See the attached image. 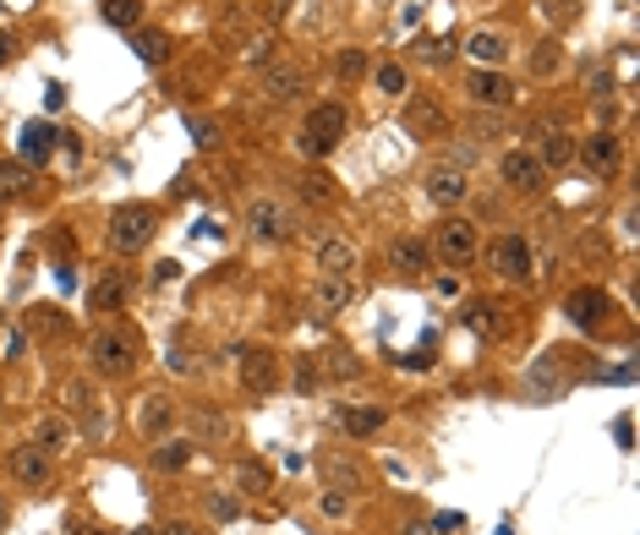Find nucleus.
Returning <instances> with one entry per match:
<instances>
[{"mask_svg": "<svg viewBox=\"0 0 640 535\" xmlns=\"http://www.w3.org/2000/svg\"><path fill=\"white\" fill-rule=\"evenodd\" d=\"M110 252L116 257H137V252H148V241L159 235V208L154 203H121L116 214H110Z\"/></svg>", "mask_w": 640, "mask_h": 535, "instance_id": "nucleus-1", "label": "nucleus"}, {"mask_svg": "<svg viewBox=\"0 0 640 535\" xmlns=\"http://www.w3.org/2000/svg\"><path fill=\"white\" fill-rule=\"evenodd\" d=\"M346 126H351V115H346L340 99L312 105V110H306V126H301V154H306V159H329V154L346 143Z\"/></svg>", "mask_w": 640, "mask_h": 535, "instance_id": "nucleus-2", "label": "nucleus"}, {"mask_svg": "<svg viewBox=\"0 0 640 535\" xmlns=\"http://www.w3.org/2000/svg\"><path fill=\"white\" fill-rule=\"evenodd\" d=\"M88 366L99 377H126L137 366V333L132 328H99L88 339Z\"/></svg>", "mask_w": 640, "mask_h": 535, "instance_id": "nucleus-3", "label": "nucleus"}, {"mask_svg": "<svg viewBox=\"0 0 640 535\" xmlns=\"http://www.w3.org/2000/svg\"><path fill=\"white\" fill-rule=\"evenodd\" d=\"M487 268H493L504 284H531V279H536L531 241H526V235H515V230L493 235V241H487Z\"/></svg>", "mask_w": 640, "mask_h": 535, "instance_id": "nucleus-4", "label": "nucleus"}, {"mask_svg": "<svg viewBox=\"0 0 640 535\" xmlns=\"http://www.w3.org/2000/svg\"><path fill=\"white\" fill-rule=\"evenodd\" d=\"M476 252H482L476 224H471V219H460V214H449V219L438 224V235H433V257H444L449 268H471V263H476Z\"/></svg>", "mask_w": 640, "mask_h": 535, "instance_id": "nucleus-5", "label": "nucleus"}, {"mask_svg": "<svg viewBox=\"0 0 640 535\" xmlns=\"http://www.w3.org/2000/svg\"><path fill=\"white\" fill-rule=\"evenodd\" d=\"M246 235L252 241H290L295 235V214L279 197H252L246 203Z\"/></svg>", "mask_w": 640, "mask_h": 535, "instance_id": "nucleus-6", "label": "nucleus"}, {"mask_svg": "<svg viewBox=\"0 0 640 535\" xmlns=\"http://www.w3.org/2000/svg\"><path fill=\"white\" fill-rule=\"evenodd\" d=\"M564 317H569L580 333H602V328H607V317H613V295H607L602 284H580V290H569Z\"/></svg>", "mask_w": 640, "mask_h": 535, "instance_id": "nucleus-7", "label": "nucleus"}, {"mask_svg": "<svg viewBox=\"0 0 640 535\" xmlns=\"http://www.w3.org/2000/svg\"><path fill=\"white\" fill-rule=\"evenodd\" d=\"M498 175H504V186L520 192V197H536V192L547 186V170H542V159H536L531 148H509V154L498 159Z\"/></svg>", "mask_w": 640, "mask_h": 535, "instance_id": "nucleus-8", "label": "nucleus"}, {"mask_svg": "<svg viewBox=\"0 0 640 535\" xmlns=\"http://www.w3.org/2000/svg\"><path fill=\"white\" fill-rule=\"evenodd\" d=\"M236 372H241V388H252V393H274L279 388V355L268 344H246Z\"/></svg>", "mask_w": 640, "mask_h": 535, "instance_id": "nucleus-9", "label": "nucleus"}, {"mask_svg": "<svg viewBox=\"0 0 640 535\" xmlns=\"http://www.w3.org/2000/svg\"><path fill=\"white\" fill-rule=\"evenodd\" d=\"M466 94H471V105H487V110H509L515 105V83L504 72H493V66H471L466 72Z\"/></svg>", "mask_w": 640, "mask_h": 535, "instance_id": "nucleus-10", "label": "nucleus"}, {"mask_svg": "<svg viewBox=\"0 0 640 535\" xmlns=\"http://www.w3.org/2000/svg\"><path fill=\"white\" fill-rule=\"evenodd\" d=\"M7 470H12V481L17 486H34V491H45L50 486V453L45 448H34V442H17L12 453H7Z\"/></svg>", "mask_w": 640, "mask_h": 535, "instance_id": "nucleus-11", "label": "nucleus"}, {"mask_svg": "<svg viewBox=\"0 0 640 535\" xmlns=\"http://www.w3.org/2000/svg\"><path fill=\"white\" fill-rule=\"evenodd\" d=\"M422 192H427V203H438V208H460V203L471 197V181H466V170H455V165H438V170H427Z\"/></svg>", "mask_w": 640, "mask_h": 535, "instance_id": "nucleus-12", "label": "nucleus"}, {"mask_svg": "<svg viewBox=\"0 0 640 535\" xmlns=\"http://www.w3.org/2000/svg\"><path fill=\"white\" fill-rule=\"evenodd\" d=\"M575 159H580L591 175H613V170H618V159H624V148H618V137H613V132H591L585 143H575Z\"/></svg>", "mask_w": 640, "mask_h": 535, "instance_id": "nucleus-13", "label": "nucleus"}, {"mask_svg": "<svg viewBox=\"0 0 640 535\" xmlns=\"http://www.w3.org/2000/svg\"><path fill=\"white\" fill-rule=\"evenodd\" d=\"M406 132L422 137V143H427V137H449V110H444L438 99H411V105H406Z\"/></svg>", "mask_w": 640, "mask_h": 535, "instance_id": "nucleus-14", "label": "nucleus"}, {"mask_svg": "<svg viewBox=\"0 0 640 535\" xmlns=\"http://www.w3.org/2000/svg\"><path fill=\"white\" fill-rule=\"evenodd\" d=\"M427 263H433V246H427L422 235H395V241H389V268H395L400 279L427 273Z\"/></svg>", "mask_w": 640, "mask_h": 535, "instance_id": "nucleus-15", "label": "nucleus"}, {"mask_svg": "<svg viewBox=\"0 0 640 535\" xmlns=\"http://www.w3.org/2000/svg\"><path fill=\"white\" fill-rule=\"evenodd\" d=\"M536 159H542V170H564L575 159V137L558 121H542L536 126Z\"/></svg>", "mask_w": 640, "mask_h": 535, "instance_id": "nucleus-16", "label": "nucleus"}, {"mask_svg": "<svg viewBox=\"0 0 640 535\" xmlns=\"http://www.w3.org/2000/svg\"><path fill=\"white\" fill-rule=\"evenodd\" d=\"M126 301H132V273H126V268L99 273L94 290H88V306H94V312H121Z\"/></svg>", "mask_w": 640, "mask_h": 535, "instance_id": "nucleus-17", "label": "nucleus"}, {"mask_svg": "<svg viewBox=\"0 0 640 535\" xmlns=\"http://www.w3.org/2000/svg\"><path fill=\"white\" fill-rule=\"evenodd\" d=\"M317 273L324 279H351L357 273V246L329 235V241H317Z\"/></svg>", "mask_w": 640, "mask_h": 535, "instance_id": "nucleus-18", "label": "nucleus"}, {"mask_svg": "<svg viewBox=\"0 0 640 535\" xmlns=\"http://www.w3.org/2000/svg\"><path fill=\"white\" fill-rule=\"evenodd\" d=\"M17 148H23V165H45V159L61 148V132H56L50 121H28L23 137H17Z\"/></svg>", "mask_w": 640, "mask_h": 535, "instance_id": "nucleus-19", "label": "nucleus"}, {"mask_svg": "<svg viewBox=\"0 0 640 535\" xmlns=\"http://www.w3.org/2000/svg\"><path fill=\"white\" fill-rule=\"evenodd\" d=\"M569 355L575 350H542V361L531 366V393H553V388H564V366H569Z\"/></svg>", "mask_w": 640, "mask_h": 535, "instance_id": "nucleus-20", "label": "nucleus"}, {"mask_svg": "<svg viewBox=\"0 0 640 535\" xmlns=\"http://www.w3.org/2000/svg\"><path fill=\"white\" fill-rule=\"evenodd\" d=\"M466 56H471V61H482V66H493V72H498V66H504V61H509V39H504V34H493V28H476V34H471V39H466Z\"/></svg>", "mask_w": 640, "mask_h": 535, "instance_id": "nucleus-21", "label": "nucleus"}, {"mask_svg": "<svg viewBox=\"0 0 640 535\" xmlns=\"http://www.w3.org/2000/svg\"><path fill=\"white\" fill-rule=\"evenodd\" d=\"M34 192V170L23 159H0V208L7 203H23Z\"/></svg>", "mask_w": 640, "mask_h": 535, "instance_id": "nucleus-22", "label": "nucleus"}, {"mask_svg": "<svg viewBox=\"0 0 640 535\" xmlns=\"http://www.w3.org/2000/svg\"><path fill=\"white\" fill-rule=\"evenodd\" d=\"M346 306H351V279H317V290H312L317 317H340Z\"/></svg>", "mask_w": 640, "mask_h": 535, "instance_id": "nucleus-23", "label": "nucleus"}, {"mask_svg": "<svg viewBox=\"0 0 640 535\" xmlns=\"http://www.w3.org/2000/svg\"><path fill=\"white\" fill-rule=\"evenodd\" d=\"M263 94H268V105H290L301 94V66H268L263 72Z\"/></svg>", "mask_w": 640, "mask_h": 535, "instance_id": "nucleus-24", "label": "nucleus"}, {"mask_svg": "<svg viewBox=\"0 0 640 535\" xmlns=\"http://www.w3.org/2000/svg\"><path fill=\"white\" fill-rule=\"evenodd\" d=\"M67 399H72V410L83 415V431H88V437H99V431H105V421H99V399H94V388H88V382H72V388H67Z\"/></svg>", "mask_w": 640, "mask_h": 535, "instance_id": "nucleus-25", "label": "nucleus"}, {"mask_svg": "<svg viewBox=\"0 0 640 535\" xmlns=\"http://www.w3.org/2000/svg\"><path fill=\"white\" fill-rule=\"evenodd\" d=\"M132 50H137V61H148V66L170 61V39H165L159 28H132Z\"/></svg>", "mask_w": 640, "mask_h": 535, "instance_id": "nucleus-26", "label": "nucleus"}, {"mask_svg": "<svg viewBox=\"0 0 640 535\" xmlns=\"http://www.w3.org/2000/svg\"><path fill=\"white\" fill-rule=\"evenodd\" d=\"M170 421H176L170 399H165V393H148V399H143V431H148V437L159 442V437L170 431Z\"/></svg>", "mask_w": 640, "mask_h": 535, "instance_id": "nucleus-27", "label": "nucleus"}, {"mask_svg": "<svg viewBox=\"0 0 640 535\" xmlns=\"http://www.w3.org/2000/svg\"><path fill=\"white\" fill-rule=\"evenodd\" d=\"M335 421H340L351 437H373V431H384V410H335Z\"/></svg>", "mask_w": 640, "mask_h": 535, "instance_id": "nucleus-28", "label": "nucleus"}, {"mask_svg": "<svg viewBox=\"0 0 640 535\" xmlns=\"http://www.w3.org/2000/svg\"><path fill=\"white\" fill-rule=\"evenodd\" d=\"M105 23L110 28H143V0H105Z\"/></svg>", "mask_w": 640, "mask_h": 535, "instance_id": "nucleus-29", "label": "nucleus"}, {"mask_svg": "<svg viewBox=\"0 0 640 535\" xmlns=\"http://www.w3.org/2000/svg\"><path fill=\"white\" fill-rule=\"evenodd\" d=\"M67 437H72V426H67L61 415H50V421H39V426H34V448H45V453H61V448H67Z\"/></svg>", "mask_w": 640, "mask_h": 535, "instance_id": "nucleus-30", "label": "nucleus"}, {"mask_svg": "<svg viewBox=\"0 0 640 535\" xmlns=\"http://www.w3.org/2000/svg\"><path fill=\"white\" fill-rule=\"evenodd\" d=\"M324 475H329V486H340V481H346L351 491L362 486V464H357V459H340V453H335V459H324Z\"/></svg>", "mask_w": 640, "mask_h": 535, "instance_id": "nucleus-31", "label": "nucleus"}, {"mask_svg": "<svg viewBox=\"0 0 640 535\" xmlns=\"http://www.w3.org/2000/svg\"><path fill=\"white\" fill-rule=\"evenodd\" d=\"M295 192H301L306 203H317V208H324V203H335V186H329L324 175H301V181H295Z\"/></svg>", "mask_w": 640, "mask_h": 535, "instance_id": "nucleus-32", "label": "nucleus"}, {"mask_svg": "<svg viewBox=\"0 0 640 535\" xmlns=\"http://www.w3.org/2000/svg\"><path fill=\"white\" fill-rule=\"evenodd\" d=\"M493 312H498V306H487V301H471V306L460 312V323H466V328H476V333H493V328H498V323H493Z\"/></svg>", "mask_w": 640, "mask_h": 535, "instance_id": "nucleus-33", "label": "nucleus"}, {"mask_svg": "<svg viewBox=\"0 0 640 535\" xmlns=\"http://www.w3.org/2000/svg\"><path fill=\"white\" fill-rule=\"evenodd\" d=\"M373 83H378L384 94H406V66H400V61H384V66L373 72Z\"/></svg>", "mask_w": 640, "mask_h": 535, "instance_id": "nucleus-34", "label": "nucleus"}, {"mask_svg": "<svg viewBox=\"0 0 640 535\" xmlns=\"http://www.w3.org/2000/svg\"><path fill=\"white\" fill-rule=\"evenodd\" d=\"M236 486L252 497V491H268V464H241L236 470Z\"/></svg>", "mask_w": 640, "mask_h": 535, "instance_id": "nucleus-35", "label": "nucleus"}, {"mask_svg": "<svg viewBox=\"0 0 640 535\" xmlns=\"http://www.w3.org/2000/svg\"><path fill=\"white\" fill-rule=\"evenodd\" d=\"M192 459V442H170V448H154V464L159 470H181Z\"/></svg>", "mask_w": 640, "mask_h": 535, "instance_id": "nucleus-36", "label": "nucleus"}, {"mask_svg": "<svg viewBox=\"0 0 640 535\" xmlns=\"http://www.w3.org/2000/svg\"><path fill=\"white\" fill-rule=\"evenodd\" d=\"M335 72H340L346 83H357V77H367V56H362V50H346V56L335 61Z\"/></svg>", "mask_w": 640, "mask_h": 535, "instance_id": "nucleus-37", "label": "nucleus"}, {"mask_svg": "<svg viewBox=\"0 0 640 535\" xmlns=\"http://www.w3.org/2000/svg\"><path fill=\"white\" fill-rule=\"evenodd\" d=\"M186 132H192V143H197V148H219V121H197V115H192V121H186Z\"/></svg>", "mask_w": 640, "mask_h": 535, "instance_id": "nucleus-38", "label": "nucleus"}, {"mask_svg": "<svg viewBox=\"0 0 640 535\" xmlns=\"http://www.w3.org/2000/svg\"><path fill=\"white\" fill-rule=\"evenodd\" d=\"M542 17L547 23H575V0H542Z\"/></svg>", "mask_w": 640, "mask_h": 535, "instance_id": "nucleus-39", "label": "nucleus"}, {"mask_svg": "<svg viewBox=\"0 0 640 535\" xmlns=\"http://www.w3.org/2000/svg\"><path fill=\"white\" fill-rule=\"evenodd\" d=\"M329 372H335V377H357L362 366H357V361H351L346 350H329Z\"/></svg>", "mask_w": 640, "mask_h": 535, "instance_id": "nucleus-40", "label": "nucleus"}, {"mask_svg": "<svg viewBox=\"0 0 640 535\" xmlns=\"http://www.w3.org/2000/svg\"><path fill=\"white\" fill-rule=\"evenodd\" d=\"M192 421H197V431H214V437H225V415H219V410H197Z\"/></svg>", "mask_w": 640, "mask_h": 535, "instance_id": "nucleus-41", "label": "nucleus"}, {"mask_svg": "<svg viewBox=\"0 0 640 535\" xmlns=\"http://www.w3.org/2000/svg\"><path fill=\"white\" fill-rule=\"evenodd\" d=\"M12 61H17V34L0 28V66H12Z\"/></svg>", "mask_w": 640, "mask_h": 535, "instance_id": "nucleus-42", "label": "nucleus"}, {"mask_svg": "<svg viewBox=\"0 0 640 535\" xmlns=\"http://www.w3.org/2000/svg\"><path fill=\"white\" fill-rule=\"evenodd\" d=\"M154 535H203V530H197L192 519H170V524H165V530H154Z\"/></svg>", "mask_w": 640, "mask_h": 535, "instance_id": "nucleus-43", "label": "nucleus"}, {"mask_svg": "<svg viewBox=\"0 0 640 535\" xmlns=\"http://www.w3.org/2000/svg\"><path fill=\"white\" fill-rule=\"evenodd\" d=\"M208 513H214V519H236V502H230V497H208Z\"/></svg>", "mask_w": 640, "mask_h": 535, "instance_id": "nucleus-44", "label": "nucleus"}, {"mask_svg": "<svg viewBox=\"0 0 640 535\" xmlns=\"http://www.w3.org/2000/svg\"><path fill=\"white\" fill-rule=\"evenodd\" d=\"M176 273H181V263H170V257H165V263H159V268H154V284H170V279H176Z\"/></svg>", "mask_w": 640, "mask_h": 535, "instance_id": "nucleus-45", "label": "nucleus"}, {"mask_svg": "<svg viewBox=\"0 0 640 535\" xmlns=\"http://www.w3.org/2000/svg\"><path fill=\"white\" fill-rule=\"evenodd\" d=\"M324 513H346V491H329L324 497Z\"/></svg>", "mask_w": 640, "mask_h": 535, "instance_id": "nucleus-46", "label": "nucleus"}, {"mask_svg": "<svg viewBox=\"0 0 640 535\" xmlns=\"http://www.w3.org/2000/svg\"><path fill=\"white\" fill-rule=\"evenodd\" d=\"M12 524V502H7V491H0V530Z\"/></svg>", "mask_w": 640, "mask_h": 535, "instance_id": "nucleus-47", "label": "nucleus"}, {"mask_svg": "<svg viewBox=\"0 0 640 535\" xmlns=\"http://www.w3.org/2000/svg\"><path fill=\"white\" fill-rule=\"evenodd\" d=\"M406 535H433V530L427 524H406Z\"/></svg>", "mask_w": 640, "mask_h": 535, "instance_id": "nucleus-48", "label": "nucleus"}, {"mask_svg": "<svg viewBox=\"0 0 640 535\" xmlns=\"http://www.w3.org/2000/svg\"><path fill=\"white\" fill-rule=\"evenodd\" d=\"M137 535H148V530H137Z\"/></svg>", "mask_w": 640, "mask_h": 535, "instance_id": "nucleus-49", "label": "nucleus"}]
</instances>
